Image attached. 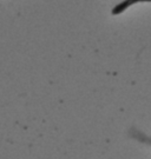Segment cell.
Wrapping results in <instances>:
<instances>
[{
    "mask_svg": "<svg viewBox=\"0 0 151 159\" xmlns=\"http://www.w3.org/2000/svg\"><path fill=\"white\" fill-rule=\"evenodd\" d=\"M146 1H151V0H124L120 4H118V5H116L112 8V14L118 16V14L123 13L128 7H130V6L136 4V2H146Z\"/></svg>",
    "mask_w": 151,
    "mask_h": 159,
    "instance_id": "cell-1",
    "label": "cell"
}]
</instances>
